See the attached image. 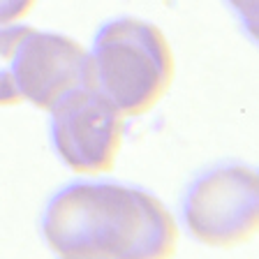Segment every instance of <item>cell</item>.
<instances>
[{
  "label": "cell",
  "instance_id": "1",
  "mask_svg": "<svg viewBox=\"0 0 259 259\" xmlns=\"http://www.w3.org/2000/svg\"><path fill=\"white\" fill-rule=\"evenodd\" d=\"M42 236L67 259H160L178 229L157 197L120 183H70L49 199Z\"/></svg>",
  "mask_w": 259,
  "mask_h": 259
},
{
  "label": "cell",
  "instance_id": "2",
  "mask_svg": "<svg viewBox=\"0 0 259 259\" xmlns=\"http://www.w3.org/2000/svg\"><path fill=\"white\" fill-rule=\"evenodd\" d=\"M91 63L95 88L123 116L151 111L174 81V51L164 32L132 16L113 19L97 30Z\"/></svg>",
  "mask_w": 259,
  "mask_h": 259
},
{
  "label": "cell",
  "instance_id": "3",
  "mask_svg": "<svg viewBox=\"0 0 259 259\" xmlns=\"http://www.w3.org/2000/svg\"><path fill=\"white\" fill-rule=\"evenodd\" d=\"M192 238L215 248L248 243L259 229V176L245 164L210 167L190 183L181 204Z\"/></svg>",
  "mask_w": 259,
  "mask_h": 259
},
{
  "label": "cell",
  "instance_id": "4",
  "mask_svg": "<svg viewBox=\"0 0 259 259\" xmlns=\"http://www.w3.org/2000/svg\"><path fill=\"white\" fill-rule=\"evenodd\" d=\"M125 116L95 86H81L51 109V141L76 174L111 171L123 144Z\"/></svg>",
  "mask_w": 259,
  "mask_h": 259
},
{
  "label": "cell",
  "instance_id": "5",
  "mask_svg": "<svg viewBox=\"0 0 259 259\" xmlns=\"http://www.w3.org/2000/svg\"><path fill=\"white\" fill-rule=\"evenodd\" d=\"M14 81L23 100L51 111L74 88L95 86L91 54L65 35L30 28L16 51Z\"/></svg>",
  "mask_w": 259,
  "mask_h": 259
},
{
  "label": "cell",
  "instance_id": "6",
  "mask_svg": "<svg viewBox=\"0 0 259 259\" xmlns=\"http://www.w3.org/2000/svg\"><path fill=\"white\" fill-rule=\"evenodd\" d=\"M28 32H30V26L0 28V107L19 104L23 100L14 81V60L19 44Z\"/></svg>",
  "mask_w": 259,
  "mask_h": 259
},
{
  "label": "cell",
  "instance_id": "7",
  "mask_svg": "<svg viewBox=\"0 0 259 259\" xmlns=\"http://www.w3.org/2000/svg\"><path fill=\"white\" fill-rule=\"evenodd\" d=\"M35 0H0V26L23 19L32 10Z\"/></svg>",
  "mask_w": 259,
  "mask_h": 259
}]
</instances>
